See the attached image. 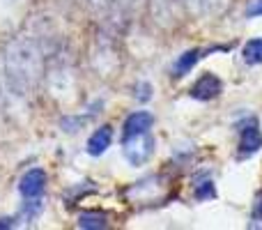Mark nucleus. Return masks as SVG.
Returning <instances> with one entry per match:
<instances>
[{
    "label": "nucleus",
    "instance_id": "1",
    "mask_svg": "<svg viewBox=\"0 0 262 230\" xmlns=\"http://www.w3.org/2000/svg\"><path fill=\"white\" fill-rule=\"evenodd\" d=\"M122 148H124V157H127V161L131 166H143L154 154V138L149 136V131H145V134L124 138Z\"/></svg>",
    "mask_w": 262,
    "mask_h": 230
},
{
    "label": "nucleus",
    "instance_id": "2",
    "mask_svg": "<svg viewBox=\"0 0 262 230\" xmlns=\"http://www.w3.org/2000/svg\"><path fill=\"white\" fill-rule=\"evenodd\" d=\"M262 148V131L255 117L239 122V157H251Z\"/></svg>",
    "mask_w": 262,
    "mask_h": 230
},
{
    "label": "nucleus",
    "instance_id": "3",
    "mask_svg": "<svg viewBox=\"0 0 262 230\" xmlns=\"http://www.w3.org/2000/svg\"><path fill=\"white\" fill-rule=\"evenodd\" d=\"M44 189H46V173L41 171V168L28 171L26 175L21 177V182H18V191H21V196L26 200L39 198V196L44 194Z\"/></svg>",
    "mask_w": 262,
    "mask_h": 230
},
{
    "label": "nucleus",
    "instance_id": "4",
    "mask_svg": "<svg viewBox=\"0 0 262 230\" xmlns=\"http://www.w3.org/2000/svg\"><path fill=\"white\" fill-rule=\"evenodd\" d=\"M221 90H223L221 78L214 76V74H203V76L193 83V88H191V97L200 99V101H209L221 95Z\"/></svg>",
    "mask_w": 262,
    "mask_h": 230
},
{
    "label": "nucleus",
    "instance_id": "5",
    "mask_svg": "<svg viewBox=\"0 0 262 230\" xmlns=\"http://www.w3.org/2000/svg\"><path fill=\"white\" fill-rule=\"evenodd\" d=\"M152 122L154 117L147 113V111H136L131 113L127 120H124V127H122V140L124 138H131V136H138V134H145V131L152 129Z\"/></svg>",
    "mask_w": 262,
    "mask_h": 230
},
{
    "label": "nucleus",
    "instance_id": "6",
    "mask_svg": "<svg viewBox=\"0 0 262 230\" xmlns=\"http://www.w3.org/2000/svg\"><path fill=\"white\" fill-rule=\"evenodd\" d=\"M111 140H113V129H111L108 124H104L101 129H97L95 134L90 136V140H88V152H90L92 157H99V154H104L106 150L111 148Z\"/></svg>",
    "mask_w": 262,
    "mask_h": 230
},
{
    "label": "nucleus",
    "instance_id": "7",
    "mask_svg": "<svg viewBox=\"0 0 262 230\" xmlns=\"http://www.w3.org/2000/svg\"><path fill=\"white\" fill-rule=\"evenodd\" d=\"M203 58V51L200 49H191V51H186L184 55H180V60L175 62V69H172V76H184L186 72H191L193 69V65L198 62V60Z\"/></svg>",
    "mask_w": 262,
    "mask_h": 230
},
{
    "label": "nucleus",
    "instance_id": "8",
    "mask_svg": "<svg viewBox=\"0 0 262 230\" xmlns=\"http://www.w3.org/2000/svg\"><path fill=\"white\" fill-rule=\"evenodd\" d=\"M242 55H244V62L246 65H262V37H258V39H251L249 44L244 46Z\"/></svg>",
    "mask_w": 262,
    "mask_h": 230
},
{
    "label": "nucleus",
    "instance_id": "9",
    "mask_svg": "<svg viewBox=\"0 0 262 230\" xmlns=\"http://www.w3.org/2000/svg\"><path fill=\"white\" fill-rule=\"evenodd\" d=\"M108 226L106 217L101 212H85L81 219H78V228H85V230H101Z\"/></svg>",
    "mask_w": 262,
    "mask_h": 230
},
{
    "label": "nucleus",
    "instance_id": "10",
    "mask_svg": "<svg viewBox=\"0 0 262 230\" xmlns=\"http://www.w3.org/2000/svg\"><path fill=\"white\" fill-rule=\"evenodd\" d=\"M214 196H216V189H214L212 180H205L195 184V198L198 200H207V198H214Z\"/></svg>",
    "mask_w": 262,
    "mask_h": 230
},
{
    "label": "nucleus",
    "instance_id": "11",
    "mask_svg": "<svg viewBox=\"0 0 262 230\" xmlns=\"http://www.w3.org/2000/svg\"><path fill=\"white\" fill-rule=\"evenodd\" d=\"M251 219H253V226H262V191L255 196V203H253V212H251Z\"/></svg>",
    "mask_w": 262,
    "mask_h": 230
},
{
    "label": "nucleus",
    "instance_id": "12",
    "mask_svg": "<svg viewBox=\"0 0 262 230\" xmlns=\"http://www.w3.org/2000/svg\"><path fill=\"white\" fill-rule=\"evenodd\" d=\"M246 14H249V16H260V14H262V0H251Z\"/></svg>",
    "mask_w": 262,
    "mask_h": 230
},
{
    "label": "nucleus",
    "instance_id": "13",
    "mask_svg": "<svg viewBox=\"0 0 262 230\" xmlns=\"http://www.w3.org/2000/svg\"><path fill=\"white\" fill-rule=\"evenodd\" d=\"M14 226V219H0V228H9Z\"/></svg>",
    "mask_w": 262,
    "mask_h": 230
}]
</instances>
